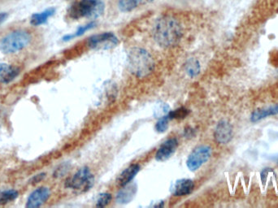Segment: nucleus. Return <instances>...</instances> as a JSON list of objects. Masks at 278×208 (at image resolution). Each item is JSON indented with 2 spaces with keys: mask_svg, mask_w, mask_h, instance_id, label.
<instances>
[{
  "mask_svg": "<svg viewBox=\"0 0 278 208\" xmlns=\"http://www.w3.org/2000/svg\"><path fill=\"white\" fill-rule=\"evenodd\" d=\"M51 195V191L48 188L40 187L31 193L27 199L26 208H39L48 200Z\"/></svg>",
  "mask_w": 278,
  "mask_h": 208,
  "instance_id": "obj_9",
  "label": "nucleus"
},
{
  "mask_svg": "<svg viewBox=\"0 0 278 208\" xmlns=\"http://www.w3.org/2000/svg\"><path fill=\"white\" fill-rule=\"evenodd\" d=\"M128 65L131 73L142 78L153 71L155 63L148 51L142 48H134L128 55Z\"/></svg>",
  "mask_w": 278,
  "mask_h": 208,
  "instance_id": "obj_2",
  "label": "nucleus"
},
{
  "mask_svg": "<svg viewBox=\"0 0 278 208\" xmlns=\"http://www.w3.org/2000/svg\"><path fill=\"white\" fill-rule=\"evenodd\" d=\"M153 35L158 45L162 47H171L180 42L182 30L176 19L172 16H162L155 23Z\"/></svg>",
  "mask_w": 278,
  "mask_h": 208,
  "instance_id": "obj_1",
  "label": "nucleus"
},
{
  "mask_svg": "<svg viewBox=\"0 0 278 208\" xmlns=\"http://www.w3.org/2000/svg\"><path fill=\"white\" fill-rule=\"evenodd\" d=\"M46 176V174L45 173H40L37 174L36 176H34L32 179H31V182L32 184H37V183L40 182L41 180H43Z\"/></svg>",
  "mask_w": 278,
  "mask_h": 208,
  "instance_id": "obj_26",
  "label": "nucleus"
},
{
  "mask_svg": "<svg viewBox=\"0 0 278 208\" xmlns=\"http://www.w3.org/2000/svg\"><path fill=\"white\" fill-rule=\"evenodd\" d=\"M139 171H140L139 164L130 165L120 174L118 178L116 179V184L121 187L129 185L132 181L133 179L135 178V176L139 173Z\"/></svg>",
  "mask_w": 278,
  "mask_h": 208,
  "instance_id": "obj_11",
  "label": "nucleus"
},
{
  "mask_svg": "<svg viewBox=\"0 0 278 208\" xmlns=\"http://www.w3.org/2000/svg\"><path fill=\"white\" fill-rule=\"evenodd\" d=\"M211 148L208 146H197L190 153L187 160L186 165L190 171H196L200 169L205 163L208 161L211 157Z\"/></svg>",
  "mask_w": 278,
  "mask_h": 208,
  "instance_id": "obj_6",
  "label": "nucleus"
},
{
  "mask_svg": "<svg viewBox=\"0 0 278 208\" xmlns=\"http://www.w3.org/2000/svg\"><path fill=\"white\" fill-rule=\"evenodd\" d=\"M189 114H190V110H188L185 107H180L174 111H172L168 116L170 117V120H174V119L185 118Z\"/></svg>",
  "mask_w": 278,
  "mask_h": 208,
  "instance_id": "obj_20",
  "label": "nucleus"
},
{
  "mask_svg": "<svg viewBox=\"0 0 278 208\" xmlns=\"http://www.w3.org/2000/svg\"><path fill=\"white\" fill-rule=\"evenodd\" d=\"M20 73V70L12 65L0 64V83L7 84L13 81Z\"/></svg>",
  "mask_w": 278,
  "mask_h": 208,
  "instance_id": "obj_12",
  "label": "nucleus"
},
{
  "mask_svg": "<svg viewBox=\"0 0 278 208\" xmlns=\"http://www.w3.org/2000/svg\"><path fill=\"white\" fill-rule=\"evenodd\" d=\"M278 115V104L274 106H268L266 108H260L253 111L250 115V121L252 123H257L260 120Z\"/></svg>",
  "mask_w": 278,
  "mask_h": 208,
  "instance_id": "obj_13",
  "label": "nucleus"
},
{
  "mask_svg": "<svg viewBox=\"0 0 278 208\" xmlns=\"http://www.w3.org/2000/svg\"><path fill=\"white\" fill-rule=\"evenodd\" d=\"M55 12L56 9L51 7L39 13H35L31 17V23L35 26H41L42 24L46 23L47 20L55 14Z\"/></svg>",
  "mask_w": 278,
  "mask_h": 208,
  "instance_id": "obj_16",
  "label": "nucleus"
},
{
  "mask_svg": "<svg viewBox=\"0 0 278 208\" xmlns=\"http://www.w3.org/2000/svg\"><path fill=\"white\" fill-rule=\"evenodd\" d=\"M170 117L169 116H165L162 118H160L158 120L156 125H155V130L158 133H165L169 128V121H170Z\"/></svg>",
  "mask_w": 278,
  "mask_h": 208,
  "instance_id": "obj_22",
  "label": "nucleus"
},
{
  "mask_svg": "<svg viewBox=\"0 0 278 208\" xmlns=\"http://www.w3.org/2000/svg\"><path fill=\"white\" fill-rule=\"evenodd\" d=\"M136 193H137V185L135 184L125 185L123 189H121L116 194V202L121 204H128L134 199Z\"/></svg>",
  "mask_w": 278,
  "mask_h": 208,
  "instance_id": "obj_14",
  "label": "nucleus"
},
{
  "mask_svg": "<svg viewBox=\"0 0 278 208\" xmlns=\"http://www.w3.org/2000/svg\"><path fill=\"white\" fill-rule=\"evenodd\" d=\"M31 36L27 31L17 30L2 38L0 42V51L3 54L16 53L30 43Z\"/></svg>",
  "mask_w": 278,
  "mask_h": 208,
  "instance_id": "obj_4",
  "label": "nucleus"
},
{
  "mask_svg": "<svg viewBox=\"0 0 278 208\" xmlns=\"http://www.w3.org/2000/svg\"><path fill=\"white\" fill-rule=\"evenodd\" d=\"M95 24L94 22H91V23H89L86 26H81L77 30V32L74 33L73 35H67V36L64 37L63 39H64V41H68V40L72 39L73 37L81 36V35H84L87 30H91L93 27H95Z\"/></svg>",
  "mask_w": 278,
  "mask_h": 208,
  "instance_id": "obj_21",
  "label": "nucleus"
},
{
  "mask_svg": "<svg viewBox=\"0 0 278 208\" xmlns=\"http://www.w3.org/2000/svg\"><path fill=\"white\" fill-rule=\"evenodd\" d=\"M111 199H112V197H111V194H108V193L101 194L100 197H99V199H98L96 206H97L98 208H104V207H106L110 204Z\"/></svg>",
  "mask_w": 278,
  "mask_h": 208,
  "instance_id": "obj_23",
  "label": "nucleus"
},
{
  "mask_svg": "<svg viewBox=\"0 0 278 208\" xmlns=\"http://www.w3.org/2000/svg\"><path fill=\"white\" fill-rule=\"evenodd\" d=\"M214 139L219 144H228L233 139V126L228 120H220L214 132Z\"/></svg>",
  "mask_w": 278,
  "mask_h": 208,
  "instance_id": "obj_8",
  "label": "nucleus"
},
{
  "mask_svg": "<svg viewBox=\"0 0 278 208\" xmlns=\"http://www.w3.org/2000/svg\"><path fill=\"white\" fill-rule=\"evenodd\" d=\"M185 136L191 137L195 135V133H194V130L191 128H189V129H185Z\"/></svg>",
  "mask_w": 278,
  "mask_h": 208,
  "instance_id": "obj_27",
  "label": "nucleus"
},
{
  "mask_svg": "<svg viewBox=\"0 0 278 208\" xmlns=\"http://www.w3.org/2000/svg\"><path fill=\"white\" fill-rule=\"evenodd\" d=\"M93 183L94 177L90 169L87 167H83L79 169L72 177L67 179L65 186L72 190H84V191H86L92 186Z\"/></svg>",
  "mask_w": 278,
  "mask_h": 208,
  "instance_id": "obj_5",
  "label": "nucleus"
},
{
  "mask_svg": "<svg viewBox=\"0 0 278 208\" xmlns=\"http://www.w3.org/2000/svg\"><path fill=\"white\" fill-rule=\"evenodd\" d=\"M276 161H277V163H278V157H277Z\"/></svg>",
  "mask_w": 278,
  "mask_h": 208,
  "instance_id": "obj_29",
  "label": "nucleus"
},
{
  "mask_svg": "<svg viewBox=\"0 0 278 208\" xmlns=\"http://www.w3.org/2000/svg\"><path fill=\"white\" fill-rule=\"evenodd\" d=\"M7 18V13H5V12H1V13H0V25H2V24L6 21V19Z\"/></svg>",
  "mask_w": 278,
  "mask_h": 208,
  "instance_id": "obj_28",
  "label": "nucleus"
},
{
  "mask_svg": "<svg viewBox=\"0 0 278 208\" xmlns=\"http://www.w3.org/2000/svg\"><path fill=\"white\" fill-rule=\"evenodd\" d=\"M185 72L190 77H195L200 72V63L195 59H190L185 66Z\"/></svg>",
  "mask_w": 278,
  "mask_h": 208,
  "instance_id": "obj_17",
  "label": "nucleus"
},
{
  "mask_svg": "<svg viewBox=\"0 0 278 208\" xmlns=\"http://www.w3.org/2000/svg\"><path fill=\"white\" fill-rule=\"evenodd\" d=\"M104 4L102 0H81L75 2L69 10V15L72 19L96 18L103 14Z\"/></svg>",
  "mask_w": 278,
  "mask_h": 208,
  "instance_id": "obj_3",
  "label": "nucleus"
},
{
  "mask_svg": "<svg viewBox=\"0 0 278 208\" xmlns=\"http://www.w3.org/2000/svg\"><path fill=\"white\" fill-rule=\"evenodd\" d=\"M273 171L272 169H269V168H267V169H264L262 172H261V174H260V177H261V180L264 184L266 182L267 177H268V175H269L271 172Z\"/></svg>",
  "mask_w": 278,
  "mask_h": 208,
  "instance_id": "obj_25",
  "label": "nucleus"
},
{
  "mask_svg": "<svg viewBox=\"0 0 278 208\" xmlns=\"http://www.w3.org/2000/svg\"><path fill=\"white\" fill-rule=\"evenodd\" d=\"M177 146H178V141L176 139H168L165 142H163L162 145L156 151L155 160L160 162L166 161L174 155Z\"/></svg>",
  "mask_w": 278,
  "mask_h": 208,
  "instance_id": "obj_10",
  "label": "nucleus"
},
{
  "mask_svg": "<svg viewBox=\"0 0 278 208\" xmlns=\"http://www.w3.org/2000/svg\"><path fill=\"white\" fill-rule=\"evenodd\" d=\"M69 171V166L67 164H64L62 166L60 167L59 169H56V173H55V176L58 177V176H63L64 174L66 173Z\"/></svg>",
  "mask_w": 278,
  "mask_h": 208,
  "instance_id": "obj_24",
  "label": "nucleus"
},
{
  "mask_svg": "<svg viewBox=\"0 0 278 208\" xmlns=\"http://www.w3.org/2000/svg\"><path fill=\"white\" fill-rule=\"evenodd\" d=\"M142 0H119V8L121 12H129L135 9Z\"/></svg>",
  "mask_w": 278,
  "mask_h": 208,
  "instance_id": "obj_19",
  "label": "nucleus"
},
{
  "mask_svg": "<svg viewBox=\"0 0 278 208\" xmlns=\"http://www.w3.org/2000/svg\"><path fill=\"white\" fill-rule=\"evenodd\" d=\"M18 197V192L15 190H0V205L9 204Z\"/></svg>",
  "mask_w": 278,
  "mask_h": 208,
  "instance_id": "obj_18",
  "label": "nucleus"
},
{
  "mask_svg": "<svg viewBox=\"0 0 278 208\" xmlns=\"http://www.w3.org/2000/svg\"><path fill=\"white\" fill-rule=\"evenodd\" d=\"M118 39L116 35L111 32L94 35L88 40V46L92 49H107L116 46Z\"/></svg>",
  "mask_w": 278,
  "mask_h": 208,
  "instance_id": "obj_7",
  "label": "nucleus"
},
{
  "mask_svg": "<svg viewBox=\"0 0 278 208\" xmlns=\"http://www.w3.org/2000/svg\"><path fill=\"white\" fill-rule=\"evenodd\" d=\"M195 189V183L190 179H181L177 180L174 186V194L175 196H185L191 194Z\"/></svg>",
  "mask_w": 278,
  "mask_h": 208,
  "instance_id": "obj_15",
  "label": "nucleus"
}]
</instances>
